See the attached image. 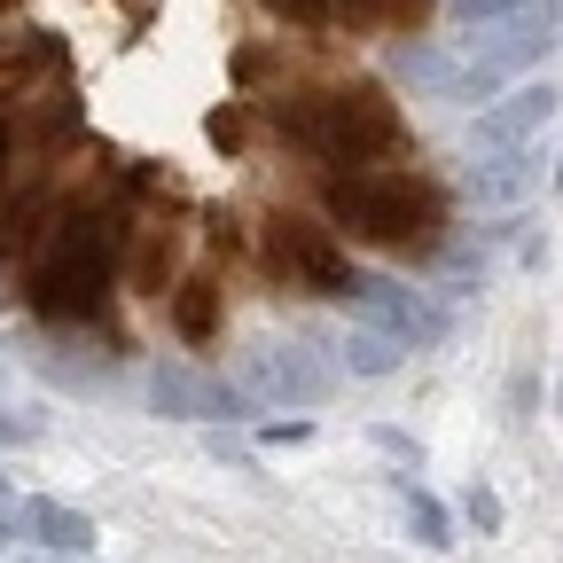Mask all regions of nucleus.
<instances>
[{
    "label": "nucleus",
    "mask_w": 563,
    "mask_h": 563,
    "mask_svg": "<svg viewBox=\"0 0 563 563\" xmlns=\"http://www.w3.org/2000/svg\"><path fill=\"white\" fill-rule=\"evenodd\" d=\"M266 266L282 274V282H306V290H336L344 282V258H336V243L321 235V228H306V220H266Z\"/></svg>",
    "instance_id": "obj_7"
},
{
    "label": "nucleus",
    "mask_w": 563,
    "mask_h": 563,
    "mask_svg": "<svg viewBox=\"0 0 563 563\" xmlns=\"http://www.w3.org/2000/svg\"><path fill=\"white\" fill-rule=\"evenodd\" d=\"M399 501H407V525H415V540H422V548H454L446 509H439V501H431V493H422L415 477H399Z\"/></svg>",
    "instance_id": "obj_16"
},
{
    "label": "nucleus",
    "mask_w": 563,
    "mask_h": 563,
    "mask_svg": "<svg viewBox=\"0 0 563 563\" xmlns=\"http://www.w3.org/2000/svg\"><path fill=\"white\" fill-rule=\"evenodd\" d=\"M336 298L361 313L368 329H384L391 344H439L454 321H446V306L439 298H422V290H407V282H384V274H352L344 266V282H336Z\"/></svg>",
    "instance_id": "obj_6"
},
{
    "label": "nucleus",
    "mask_w": 563,
    "mask_h": 563,
    "mask_svg": "<svg viewBox=\"0 0 563 563\" xmlns=\"http://www.w3.org/2000/svg\"><path fill=\"white\" fill-rule=\"evenodd\" d=\"M235 391L258 407H321L336 391V368L306 336H258L235 352Z\"/></svg>",
    "instance_id": "obj_5"
},
{
    "label": "nucleus",
    "mask_w": 563,
    "mask_h": 563,
    "mask_svg": "<svg viewBox=\"0 0 563 563\" xmlns=\"http://www.w3.org/2000/svg\"><path fill=\"white\" fill-rule=\"evenodd\" d=\"M555 399H563V384H555Z\"/></svg>",
    "instance_id": "obj_23"
},
{
    "label": "nucleus",
    "mask_w": 563,
    "mask_h": 563,
    "mask_svg": "<svg viewBox=\"0 0 563 563\" xmlns=\"http://www.w3.org/2000/svg\"><path fill=\"white\" fill-rule=\"evenodd\" d=\"M150 399H157V415H180V422H220V415H243V391H235V384L203 376V368H180V361H165V368L150 376Z\"/></svg>",
    "instance_id": "obj_10"
},
{
    "label": "nucleus",
    "mask_w": 563,
    "mask_h": 563,
    "mask_svg": "<svg viewBox=\"0 0 563 563\" xmlns=\"http://www.w3.org/2000/svg\"><path fill=\"white\" fill-rule=\"evenodd\" d=\"M173 329L188 344H203L211 329H220V306H211V282H180V298H173Z\"/></svg>",
    "instance_id": "obj_15"
},
{
    "label": "nucleus",
    "mask_w": 563,
    "mask_h": 563,
    "mask_svg": "<svg viewBox=\"0 0 563 563\" xmlns=\"http://www.w3.org/2000/svg\"><path fill=\"white\" fill-rule=\"evenodd\" d=\"M329 352H336V368H352V376H391V368H399V344H391L384 329H368V321H361V329H336Z\"/></svg>",
    "instance_id": "obj_13"
},
{
    "label": "nucleus",
    "mask_w": 563,
    "mask_h": 563,
    "mask_svg": "<svg viewBox=\"0 0 563 563\" xmlns=\"http://www.w3.org/2000/svg\"><path fill=\"white\" fill-rule=\"evenodd\" d=\"M0 180H9V118H0Z\"/></svg>",
    "instance_id": "obj_21"
},
{
    "label": "nucleus",
    "mask_w": 563,
    "mask_h": 563,
    "mask_svg": "<svg viewBox=\"0 0 563 563\" xmlns=\"http://www.w3.org/2000/svg\"><path fill=\"white\" fill-rule=\"evenodd\" d=\"M0 501H9V477H0Z\"/></svg>",
    "instance_id": "obj_22"
},
{
    "label": "nucleus",
    "mask_w": 563,
    "mask_h": 563,
    "mask_svg": "<svg viewBox=\"0 0 563 563\" xmlns=\"http://www.w3.org/2000/svg\"><path fill=\"white\" fill-rule=\"evenodd\" d=\"M16 525H24V540H40V548H55V555H87V548H95V525H87L79 509H63V501H24Z\"/></svg>",
    "instance_id": "obj_12"
},
{
    "label": "nucleus",
    "mask_w": 563,
    "mask_h": 563,
    "mask_svg": "<svg viewBox=\"0 0 563 563\" xmlns=\"http://www.w3.org/2000/svg\"><path fill=\"white\" fill-rule=\"evenodd\" d=\"M391 70H399L407 87H422V95H454V55L431 47V40H399L391 47Z\"/></svg>",
    "instance_id": "obj_14"
},
{
    "label": "nucleus",
    "mask_w": 563,
    "mask_h": 563,
    "mask_svg": "<svg viewBox=\"0 0 563 563\" xmlns=\"http://www.w3.org/2000/svg\"><path fill=\"white\" fill-rule=\"evenodd\" d=\"M462 517H470L477 532H501V493H493V485H470V501H462Z\"/></svg>",
    "instance_id": "obj_17"
},
{
    "label": "nucleus",
    "mask_w": 563,
    "mask_h": 563,
    "mask_svg": "<svg viewBox=\"0 0 563 563\" xmlns=\"http://www.w3.org/2000/svg\"><path fill=\"white\" fill-rule=\"evenodd\" d=\"M321 211L376 251H431L446 228L439 196L407 173H336V180H321Z\"/></svg>",
    "instance_id": "obj_2"
},
{
    "label": "nucleus",
    "mask_w": 563,
    "mask_h": 563,
    "mask_svg": "<svg viewBox=\"0 0 563 563\" xmlns=\"http://www.w3.org/2000/svg\"><path fill=\"white\" fill-rule=\"evenodd\" d=\"M298 24H361V32H407L431 0H274Z\"/></svg>",
    "instance_id": "obj_11"
},
{
    "label": "nucleus",
    "mask_w": 563,
    "mask_h": 563,
    "mask_svg": "<svg viewBox=\"0 0 563 563\" xmlns=\"http://www.w3.org/2000/svg\"><path fill=\"white\" fill-rule=\"evenodd\" d=\"M40 431H32V422L24 415H9V407H0V446H32Z\"/></svg>",
    "instance_id": "obj_19"
},
{
    "label": "nucleus",
    "mask_w": 563,
    "mask_h": 563,
    "mask_svg": "<svg viewBox=\"0 0 563 563\" xmlns=\"http://www.w3.org/2000/svg\"><path fill=\"white\" fill-rule=\"evenodd\" d=\"M274 125L298 141V150L329 157V165H368L376 150L399 141V110L376 87H321V95H290L274 110Z\"/></svg>",
    "instance_id": "obj_3"
},
{
    "label": "nucleus",
    "mask_w": 563,
    "mask_h": 563,
    "mask_svg": "<svg viewBox=\"0 0 563 563\" xmlns=\"http://www.w3.org/2000/svg\"><path fill=\"white\" fill-rule=\"evenodd\" d=\"M540 141H517V150H477V165L462 173V188H470V203H485V211H509V203H525V196H540Z\"/></svg>",
    "instance_id": "obj_9"
},
{
    "label": "nucleus",
    "mask_w": 563,
    "mask_h": 563,
    "mask_svg": "<svg viewBox=\"0 0 563 563\" xmlns=\"http://www.w3.org/2000/svg\"><path fill=\"white\" fill-rule=\"evenodd\" d=\"M446 9H454L462 24H493V16H509V9H525V0H446Z\"/></svg>",
    "instance_id": "obj_18"
},
{
    "label": "nucleus",
    "mask_w": 563,
    "mask_h": 563,
    "mask_svg": "<svg viewBox=\"0 0 563 563\" xmlns=\"http://www.w3.org/2000/svg\"><path fill=\"white\" fill-rule=\"evenodd\" d=\"M110 274H118V211H70V220L55 228L47 258L32 266V290L24 306L40 321H87L102 313V290H110Z\"/></svg>",
    "instance_id": "obj_1"
},
{
    "label": "nucleus",
    "mask_w": 563,
    "mask_h": 563,
    "mask_svg": "<svg viewBox=\"0 0 563 563\" xmlns=\"http://www.w3.org/2000/svg\"><path fill=\"white\" fill-rule=\"evenodd\" d=\"M555 110H563L555 87H509L493 110H477V125H470V157H477V150H517V141H540V133L555 125Z\"/></svg>",
    "instance_id": "obj_8"
},
{
    "label": "nucleus",
    "mask_w": 563,
    "mask_h": 563,
    "mask_svg": "<svg viewBox=\"0 0 563 563\" xmlns=\"http://www.w3.org/2000/svg\"><path fill=\"white\" fill-rule=\"evenodd\" d=\"M376 446H384V454H399V462H415V439H407V431H391V422H376Z\"/></svg>",
    "instance_id": "obj_20"
},
{
    "label": "nucleus",
    "mask_w": 563,
    "mask_h": 563,
    "mask_svg": "<svg viewBox=\"0 0 563 563\" xmlns=\"http://www.w3.org/2000/svg\"><path fill=\"white\" fill-rule=\"evenodd\" d=\"M485 40H470L462 55H454V95L446 102H485L493 87L509 79V70H525L532 55H548L555 40H563V9H548V0H525V9H509V16H493V24H477Z\"/></svg>",
    "instance_id": "obj_4"
}]
</instances>
